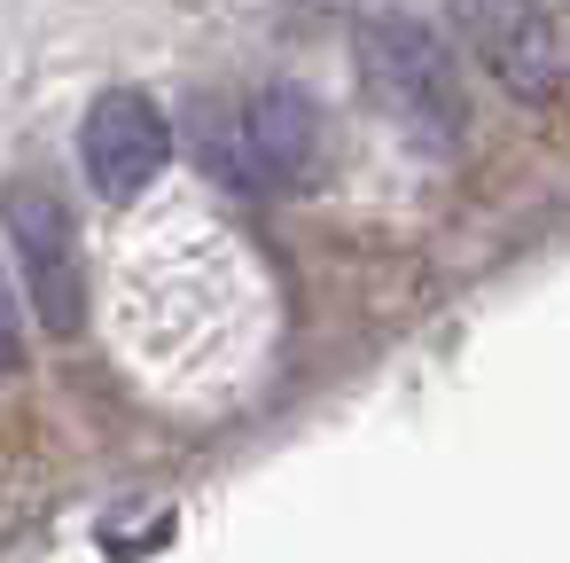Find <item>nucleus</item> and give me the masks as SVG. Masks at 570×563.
<instances>
[{"label":"nucleus","mask_w":570,"mask_h":563,"mask_svg":"<svg viewBox=\"0 0 570 563\" xmlns=\"http://www.w3.org/2000/svg\"><path fill=\"white\" fill-rule=\"evenodd\" d=\"M0 227H9V251L24 266V290H32V313L48 321V337H79V321H87V274H79L71 204L40 173H17L9 188H0Z\"/></svg>","instance_id":"nucleus-2"},{"label":"nucleus","mask_w":570,"mask_h":563,"mask_svg":"<svg viewBox=\"0 0 570 563\" xmlns=\"http://www.w3.org/2000/svg\"><path fill=\"white\" fill-rule=\"evenodd\" d=\"M352 64L367 103L391 118V134L422 157H453L469 142V95H461V64L453 48L422 25V17H360L352 32Z\"/></svg>","instance_id":"nucleus-1"},{"label":"nucleus","mask_w":570,"mask_h":563,"mask_svg":"<svg viewBox=\"0 0 570 563\" xmlns=\"http://www.w3.org/2000/svg\"><path fill=\"white\" fill-rule=\"evenodd\" d=\"M24 368V305L9 290V274H0V376H17Z\"/></svg>","instance_id":"nucleus-6"},{"label":"nucleus","mask_w":570,"mask_h":563,"mask_svg":"<svg viewBox=\"0 0 570 563\" xmlns=\"http://www.w3.org/2000/svg\"><path fill=\"white\" fill-rule=\"evenodd\" d=\"M453 17H461V40L469 56L531 110L562 103L570 87V64H562V32L547 17V0H453Z\"/></svg>","instance_id":"nucleus-3"},{"label":"nucleus","mask_w":570,"mask_h":563,"mask_svg":"<svg viewBox=\"0 0 570 563\" xmlns=\"http://www.w3.org/2000/svg\"><path fill=\"white\" fill-rule=\"evenodd\" d=\"M79 165H87V188L102 204H134L165 165H173V126L165 110L141 95V87H110L87 103V126H79Z\"/></svg>","instance_id":"nucleus-5"},{"label":"nucleus","mask_w":570,"mask_h":563,"mask_svg":"<svg viewBox=\"0 0 570 563\" xmlns=\"http://www.w3.org/2000/svg\"><path fill=\"white\" fill-rule=\"evenodd\" d=\"M235 181L258 196H297L321 173V103L305 87H258L235 110Z\"/></svg>","instance_id":"nucleus-4"}]
</instances>
